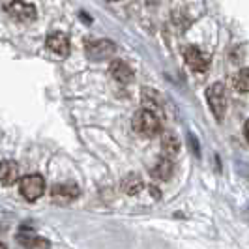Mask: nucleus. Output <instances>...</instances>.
Wrapping results in <instances>:
<instances>
[{
    "label": "nucleus",
    "instance_id": "nucleus-12",
    "mask_svg": "<svg viewBox=\"0 0 249 249\" xmlns=\"http://www.w3.org/2000/svg\"><path fill=\"white\" fill-rule=\"evenodd\" d=\"M152 175H154V178H158V180H169L171 175H173V161L167 160V158L158 160V163L152 169Z\"/></svg>",
    "mask_w": 249,
    "mask_h": 249
},
{
    "label": "nucleus",
    "instance_id": "nucleus-8",
    "mask_svg": "<svg viewBox=\"0 0 249 249\" xmlns=\"http://www.w3.org/2000/svg\"><path fill=\"white\" fill-rule=\"evenodd\" d=\"M111 75L114 81H118L122 85H129L133 81V70L124 60H116V62L111 64Z\"/></svg>",
    "mask_w": 249,
    "mask_h": 249
},
{
    "label": "nucleus",
    "instance_id": "nucleus-3",
    "mask_svg": "<svg viewBox=\"0 0 249 249\" xmlns=\"http://www.w3.org/2000/svg\"><path fill=\"white\" fill-rule=\"evenodd\" d=\"M19 189H21V195L26 200H37L45 191V180L39 175H28L21 180Z\"/></svg>",
    "mask_w": 249,
    "mask_h": 249
},
{
    "label": "nucleus",
    "instance_id": "nucleus-5",
    "mask_svg": "<svg viewBox=\"0 0 249 249\" xmlns=\"http://www.w3.org/2000/svg\"><path fill=\"white\" fill-rule=\"evenodd\" d=\"M8 13L12 15L15 21L19 23H30L36 19V8L32 4H26V2H21V0H13L6 6Z\"/></svg>",
    "mask_w": 249,
    "mask_h": 249
},
{
    "label": "nucleus",
    "instance_id": "nucleus-16",
    "mask_svg": "<svg viewBox=\"0 0 249 249\" xmlns=\"http://www.w3.org/2000/svg\"><path fill=\"white\" fill-rule=\"evenodd\" d=\"M127 178H129V182H131V184H127V182L124 180V189L127 191V193H137L139 189L142 187V184H141V180H139L137 176H133V175H129Z\"/></svg>",
    "mask_w": 249,
    "mask_h": 249
},
{
    "label": "nucleus",
    "instance_id": "nucleus-1",
    "mask_svg": "<svg viewBox=\"0 0 249 249\" xmlns=\"http://www.w3.org/2000/svg\"><path fill=\"white\" fill-rule=\"evenodd\" d=\"M160 118L156 112L148 111V109H141V111L133 116V129L142 137H154L160 133Z\"/></svg>",
    "mask_w": 249,
    "mask_h": 249
},
{
    "label": "nucleus",
    "instance_id": "nucleus-7",
    "mask_svg": "<svg viewBox=\"0 0 249 249\" xmlns=\"http://www.w3.org/2000/svg\"><path fill=\"white\" fill-rule=\"evenodd\" d=\"M47 47L58 56H68L70 53V39L64 32H53L47 36Z\"/></svg>",
    "mask_w": 249,
    "mask_h": 249
},
{
    "label": "nucleus",
    "instance_id": "nucleus-13",
    "mask_svg": "<svg viewBox=\"0 0 249 249\" xmlns=\"http://www.w3.org/2000/svg\"><path fill=\"white\" fill-rule=\"evenodd\" d=\"M77 195H79V189L73 184H60V186L53 187V197L54 199H60L68 202V200L75 199Z\"/></svg>",
    "mask_w": 249,
    "mask_h": 249
},
{
    "label": "nucleus",
    "instance_id": "nucleus-15",
    "mask_svg": "<svg viewBox=\"0 0 249 249\" xmlns=\"http://www.w3.org/2000/svg\"><path fill=\"white\" fill-rule=\"evenodd\" d=\"M234 88L238 92H249V68H242L234 77Z\"/></svg>",
    "mask_w": 249,
    "mask_h": 249
},
{
    "label": "nucleus",
    "instance_id": "nucleus-2",
    "mask_svg": "<svg viewBox=\"0 0 249 249\" xmlns=\"http://www.w3.org/2000/svg\"><path fill=\"white\" fill-rule=\"evenodd\" d=\"M206 100L210 105V111L217 120L223 118L225 111H227V90L221 83H213L212 87L206 90Z\"/></svg>",
    "mask_w": 249,
    "mask_h": 249
},
{
    "label": "nucleus",
    "instance_id": "nucleus-11",
    "mask_svg": "<svg viewBox=\"0 0 249 249\" xmlns=\"http://www.w3.org/2000/svg\"><path fill=\"white\" fill-rule=\"evenodd\" d=\"M161 150H163V154H165V156H171V158L180 152V141H178V137H176L175 133H171V131L163 133Z\"/></svg>",
    "mask_w": 249,
    "mask_h": 249
},
{
    "label": "nucleus",
    "instance_id": "nucleus-6",
    "mask_svg": "<svg viewBox=\"0 0 249 249\" xmlns=\"http://www.w3.org/2000/svg\"><path fill=\"white\" fill-rule=\"evenodd\" d=\"M184 56H186L187 66H189L191 70H195V71H204V70L208 68V56H206L199 47H195V45L186 47Z\"/></svg>",
    "mask_w": 249,
    "mask_h": 249
},
{
    "label": "nucleus",
    "instance_id": "nucleus-17",
    "mask_svg": "<svg viewBox=\"0 0 249 249\" xmlns=\"http://www.w3.org/2000/svg\"><path fill=\"white\" fill-rule=\"evenodd\" d=\"M244 133H246V139H248V142H249V120L246 122V125H244Z\"/></svg>",
    "mask_w": 249,
    "mask_h": 249
},
{
    "label": "nucleus",
    "instance_id": "nucleus-4",
    "mask_svg": "<svg viewBox=\"0 0 249 249\" xmlns=\"http://www.w3.org/2000/svg\"><path fill=\"white\" fill-rule=\"evenodd\" d=\"M87 56L92 60H105L116 51V45L109 39H92L85 45Z\"/></svg>",
    "mask_w": 249,
    "mask_h": 249
},
{
    "label": "nucleus",
    "instance_id": "nucleus-9",
    "mask_svg": "<svg viewBox=\"0 0 249 249\" xmlns=\"http://www.w3.org/2000/svg\"><path fill=\"white\" fill-rule=\"evenodd\" d=\"M142 107L158 114V112H161V109H163V98L156 90L144 88V90H142Z\"/></svg>",
    "mask_w": 249,
    "mask_h": 249
},
{
    "label": "nucleus",
    "instance_id": "nucleus-14",
    "mask_svg": "<svg viewBox=\"0 0 249 249\" xmlns=\"http://www.w3.org/2000/svg\"><path fill=\"white\" fill-rule=\"evenodd\" d=\"M19 242H21L25 248H30V249H47L49 248V242H47V240L37 238V236H34V234H30V236L19 234Z\"/></svg>",
    "mask_w": 249,
    "mask_h": 249
},
{
    "label": "nucleus",
    "instance_id": "nucleus-10",
    "mask_svg": "<svg viewBox=\"0 0 249 249\" xmlns=\"http://www.w3.org/2000/svg\"><path fill=\"white\" fill-rule=\"evenodd\" d=\"M17 176H19V167L13 161L4 160L2 161V169H0V182H2V186H12L13 182L17 180Z\"/></svg>",
    "mask_w": 249,
    "mask_h": 249
}]
</instances>
